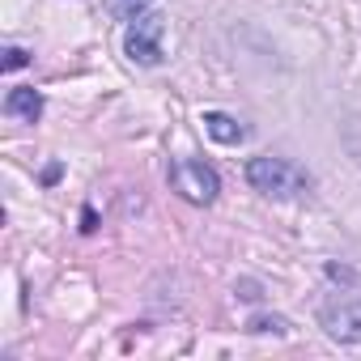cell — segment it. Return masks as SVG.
<instances>
[{
	"label": "cell",
	"instance_id": "1",
	"mask_svg": "<svg viewBox=\"0 0 361 361\" xmlns=\"http://www.w3.org/2000/svg\"><path fill=\"white\" fill-rule=\"evenodd\" d=\"M247 183L259 196H268V200H298V196L310 192V174L298 161H289V157L264 153V157H251L247 161Z\"/></svg>",
	"mask_w": 361,
	"mask_h": 361
},
{
	"label": "cell",
	"instance_id": "2",
	"mask_svg": "<svg viewBox=\"0 0 361 361\" xmlns=\"http://www.w3.org/2000/svg\"><path fill=\"white\" fill-rule=\"evenodd\" d=\"M319 323L331 340L340 344H357L361 340V285L336 289L323 306H319Z\"/></svg>",
	"mask_w": 361,
	"mask_h": 361
},
{
	"label": "cell",
	"instance_id": "3",
	"mask_svg": "<svg viewBox=\"0 0 361 361\" xmlns=\"http://www.w3.org/2000/svg\"><path fill=\"white\" fill-rule=\"evenodd\" d=\"M166 178H170V188L183 196L188 204H213L217 192H221L217 170L209 161H200V157H178V161H170Z\"/></svg>",
	"mask_w": 361,
	"mask_h": 361
},
{
	"label": "cell",
	"instance_id": "4",
	"mask_svg": "<svg viewBox=\"0 0 361 361\" xmlns=\"http://www.w3.org/2000/svg\"><path fill=\"white\" fill-rule=\"evenodd\" d=\"M161 39H166V18L161 13H140L123 30V56L140 68L161 64Z\"/></svg>",
	"mask_w": 361,
	"mask_h": 361
},
{
	"label": "cell",
	"instance_id": "5",
	"mask_svg": "<svg viewBox=\"0 0 361 361\" xmlns=\"http://www.w3.org/2000/svg\"><path fill=\"white\" fill-rule=\"evenodd\" d=\"M5 115H13V119H22V123H39V115H43V94L39 90H9L5 94Z\"/></svg>",
	"mask_w": 361,
	"mask_h": 361
},
{
	"label": "cell",
	"instance_id": "6",
	"mask_svg": "<svg viewBox=\"0 0 361 361\" xmlns=\"http://www.w3.org/2000/svg\"><path fill=\"white\" fill-rule=\"evenodd\" d=\"M204 132H209L217 145H238V140H247V128H243L234 115H226V111H209V115H204Z\"/></svg>",
	"mask_w": 361,
	"mask_h": 361
},
{
	"label": "cell",
	"instance_id": "7",
	"mask_svg": "<svg viewBox=\"0 0 361 361\" xmlns=\"http://www.w3.org/2000/svg\"><path fill=\"white\" fill-rule=\"evenodd\" d=\"M149 5H153V0H106V13L119 18V22H132V18L149 13Z\"/></svg>",
	"mask_w": 361,
	"mask_h": 361
},
{
	"label": "cell",
	"instance_id": "8",
	"mask_svg": "<svg viewBox=\"0 0 361 361\" xmlns=\"http://www.w3.org/2000/svg\"><path fill=\"white\" fill-rule=\"evenodd\" d=\"M247 331H255V336H264V331L285 336V331H289V319H285V314H255V319L247 323Z\"/></svg>",
	"mask_w": 361,
	"mask_h": 361
},
{
	"label": "cell",
	"instance_id": "9",
	"mask_svg": "<svg viewBox=\"0 0 361 361\" xmlns=\"http://www.w3.org/2000/svg\"><path fill=\"white\" fill-rule=\"evenodd\" d=\"M30 64V56L22 51V47H5V60H0V68L5 73H18V68H26Z\"/></svg>",
	"mask_w": 361,
	"mask_h": 361
},
{
	"label": "cell",
	"instance_id": "10",
	"mask_svg": "<svg viewBox=\"0 0 361 361\" xmlns=\"http://www.w3.org/2000/svg\"><path fill=\"white\" fill-rule=\"evenodd\" d=\"M81 230H85V234H94V230H98V213H94V209H85V213H81Z\"/></svg>",
	"mask_w": 361,
	"mask_h": 361
}]
</instances>
